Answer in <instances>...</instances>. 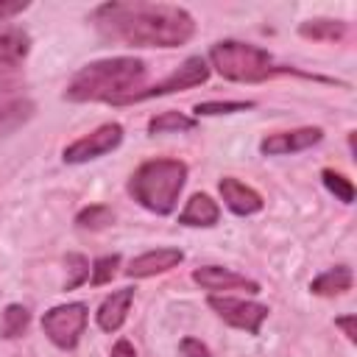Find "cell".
I'll return each mask as SVG.
<instances>
[{"label":"cell","instance_id":"7a4b0ae2","mask_svg":"<svg viewBox=\"0 0 357 357\" xmlns=\"http://www.w3.org/2000/svg\"><path fill=\"white\" fill-rule=\"evenodd\" d=\"M145 81V61L137 56H112L84 64L67 84L64 98L73 103L120 106Z\"/></svg>","mask_w":357,"mask_h":357},{"label":"cell","instance_id":"7c38bea8","mask_svg":"<svg viewBox=\"0 0 357 357\" xmlns=\"http://www.w3.org/2000/svg\"><path fill=\"white\" fill-rule=\"evenodd\" d=\"M192 282L201 284L204 290H248V293H259V284L243 273H234L229 268L220 265H204L192 271Z\"/></svg>","mask_w":357,"mask_h":357},{"label":"cell","instance_id":"d4e9b609","mask_svg":"<svg viewBox=\"0 0 357 357\" xmlns=\"http://www.w3.org/2000/svg\"><path fill=\"white\" fill-rule=\"evenodd\" d=\"M178 349H181V354H184V357H212V354H209V349H206L198 337H184Z\"/></svg>","mask_w":357,"mask_h":357},{"label":"cell","instance_id":"8fae6325","mask_svg":"<svg viewBox=\"0 0 357 357\" xmlns=\"http://www.w3.org/2000/svg\"><path fill=\"white\" fill-rule=\"evenodd\" d=\"M218 190H220L223 204H226L234 215H240V218L257 215V212L265 206L262 195H259L254 187H248V184H243L240 178H234V176H223L220 184H218Z\"/></svg>","mask_w":357,"mask_h":357},{"label":"cell","instance_id":"8992f818","mask_svg":"<svg viewBox=\"0 0 357 357\" xmlns=\"http://www.w3.org/2000/svg\"><path fill=\"white\" fill-rule=\"evenodd\" d=\"M86 304L81 301H70V304H59L53 310H47L42 315V329L47 335V340L64 351L75 349L84 329H86Z\"/></svg>","mask_w":357,"mask_h":357},{"label":"cell","instance_id":"4fadbf2b","mask_svg":"<svg viewBox=\"0 0 357 357\" xmlns=\"http://www.w3.org/2000/svg\"><path fill=\"white\" fill-rule=\"evenodd\" d=\"M184 259V254L178 248H153V251H145L139 257H134L126 268V273L131 279H148V276H156V273H165L170 268H176L178 262Z\"/></svg>","mask_w":357,"mask_h":357},{"label":"cell","instance_id":"d6986e66","mask_svg":"<svg viewBox=\"0 0 357 357\" xmlns=\"http://www.w3.org/2000/svg\"><path fill=\"white\" fill-rule=\"evenodd\" d=\"M28 324H31L28 307H22V304H8V307L3 310V318H0V332H3V337H20V335L28 329Z\"/></svg>","mask_w":357,"mask_h":357},{"label":"cell","instance_id":"3957f363","mask_svg":"<svg viewBox=\"0 0 357 357\" xmlns=\"http://www.w3.org/2000/svg\"><path fill=\"white\" fill-rule=\"evenodd\" d=\"M187 181V165L178 159H151L142 162L128 178V192L139 206L153 215H170Z\"/></svg>","mask_w":357,"mask_h":357},{"label":"cell","instance_id":"9c48e42d","mask_svg":"<svg viewBox=\"0 0 357 357\" xmlns=\"http://www.w3.org/2000/svg\"><path fill=\"white\" fill-rule=\"evenodd\" d=\"M206 304L215 310V315L220 321H226L234 329H243L248 335H257L262 321L268 318V307L257 304V301H245V298H231V296H209Z\"/></svg>","mask_w":357,"mask_h":357},{"label":"cell","instance_id":"ac0fdd59","mask_svg":"<svg viewBox=\"0 0 357 357\" xmlns=\"http://www.w3.org/2000/svg\"><path fill=\"white\" fill-rule=\"evenodd\" d=\"M195 128V117H187L181 112H162L148 120V134H167V131H190Z\"/></svg>","mask_w":357,"mask_h":357},{"label":"cell","instance_id":"5bb4252c","mask_svg":"<svg viewBox=\"0 0 357 357\" xmlns=\"http://www.w3.org/2000/svg\"><path fill=\"white\" fill-rule=\"evenodd\" d=\"M134 301V287H120L114 290L112 296H106L95 312L98 318V326L103 332H117L123 324H126V315H128V307Z\"/></svg>","mask_w":357,"mask_h":357},{"label":"cell","instance_id":"6da1fadb","mask_svg":"<svg viewBox=\"0 0 357 357\" xmlns=\"http://www.w3.org/2000/svg\"><path fill=\"white\" fill-rule=\"evenodd\" d=\"M98 31L131 47H181L195 33V20L173 3H103L92 14Z\"/></svg>","mask_w":357,"mask_h":357},{"label":"cell","instance_id":"ba28073f","mask_svg":"<svg viewBox=\"0 0 357 357\" xmlns=\"http://www.w3.org/2000/svg\"><path fill=\"white\" fill-rule=\"evenodd\" d=\"M120 142H123V126L120 123H103L95 131H89V134L78 137L75 142H70L61 151V159L67 165H84L89 159H98V156L114 151Z\"/></svg>","mask_w":357,"mask_h":357},{"label":"cell","instance_id":"7402d4cb","mask_svg":"<svg viewBox=\"0 0 357 357\" xmlns=\"http://www.w3.org/2000/svg\"><path fill=\"white\" fill-rule=\"evenodd\" d=\"M245 109H254V100H206V103H195V114L198 117L231 114V112H245Z\"/></svg>","mask_w":357,"mask_h":357},{"label":"cell","instance_id":"52a82bcc","mask_svg":"<svg viewBox=\"0 0 357 357\" xmlns=\"http://www.w3.org/2000/svg\"><path fill=\"white\" fill-rule=\"evenodd\" d=\"M206 78H209V64H206V59L190 56V59H187L178 70H173L165 81H159V84H153V86H148V89H137V92L128 95L120 106H126V103H139V100H151V98H162V95H173V92H184V89H192V86L206 84Z\"/></svg>","mask_w":357,"mask_h":357},{"label":"cell","instance_id":"4316f807","mask_svg":"<svg viewBox=\"0 0 357 357\" xmlns=\"http://www.w3.org/2000/svg\"><path fill=\"white\" fill-rule=\"evenodd\" d=\"M109 357H137V349L131 346V340L120 337V340L112 346V354H109Z\"/></svg>","mask_w":357,"mask_h":357},{"label":"cell","instance_id":"5b68a950","mask_svg":"<svg viewBox=\"0 0 357 357\" xmlns=\"http://www.w3.org/2000/svg\"><path fill=\"white\" fill-rule=\"evenodd\" d=\"M28 50L31 36L11 22H0V126L6 120H20V112L25 114L31 109L20 95Z\"/></svg>","mask_w":357,"mask_h":357},{"label":"cell","instance_id":"484cf974","mask_svg":"<svg viewBox=\"0 0 357 357\" xmlns=\"http://www.w3.org/2000/svg\"><path fill=\"white\" fill-rule=\"evenodd\" d=\"M28 6H31V3H25V0H14V3H6V0H0V22H8L11 17L22 14Z\"/></svg>","mask_w":357,"mask_h":357},{"label":"cell","instance_id":"44dd1931","mask_svg":"<svg viewBox=\"0 0 357 357\" xmlns=\"http://www.w3.org/2000/svg\"><path fill=\"white\" fill-rule=\"evenodd\" d=\"M321 181H324V187H326L337 201H343V204H351V201H354V184H351V178H346L343 173L326 167V170H321Z\"/></svg>","mask_w":357,"mask_h":357},{"label":"cell","instance_id":"83f0119b","mask_svg":"<svg viewBox=\"0 0 357 357\" xmlns=\"http://www.w3.org/2000/svg\"><path fill=\"white\" fill-rule=\"evenodd\" d=\"M335 326L343 329V335L349 337V343L357 340V332H354V315H343V318H335Z\"/></svg>","mask_w":357,"mask_h":357},{"label":"cell","instance_id":"2e32d148","mask_svg":"<svg viewBox=\"0 0 357 357\" xmlns=\"http://www.w3.org/2000/svg\"><path fill=\"white\" fill-rule=\"evenodd\" d=\"M351 282H354L351 268L349 265H335V268L324 271L321 276H315L310 282V290L315 296H340V293L351 290Z\"/></svg>","mask_w":357,"mask_h":357},{"label":"cell","instance_id":"cb8c5ba5","mask_svg":"<svg viewBox=\"0 0 357 357\" xmlns=\"http://www.w3.org/2000/svg\"><path fill=\"white\" fill-rule=\"evenodd\" d=\"M117 265H120V254H106V257L95 259L92 273H89L92 284H106V282H112L114 273H117Z\"/></svg>","mask_w":357,"mask_h":357},{"label":"cell","instance_id":"e0dca14e","mask_svg":"<svg viewBox=\"0 0 357 357\" xmlns=\"http://www.w3.org/2000/svg\"><path fill=\"white\" fill-rule=\"evenodd\" d=\"M298 33L312 42H337L346 36V22L329 20V17H315V20H304L298 25Z\"/></svg>","mask_w":357,"mask_h":357},{"label":"cell","instance_id":"603a6c76","mask_svg":"<svg viewBox=\"0 0 357 357\" xmlns=\"http://www.w3.org/2000/svg\"><path fill=\"white\" fill-rule=\"evenodd\" d=\"M67 268H70V273H73V276L64 282V290H73V287L84 284V282L89 279V273H92L89 259H86L84 254H67Z\"/></svg>","mask_w":357,"mask_h":357},{"label":"cell","instance_id":"ffe728a7","mask_svg":"<svg viewBox=\"0 0 357 357\" xmlns=\"http://www.w3.org/2000/svg\"><path fill=\"white\" fill-rule=\"evenodd\" d=\"M112 220H114V212H112L109 206H103V204L84 206V209L75 215V226H78V229H89V231L106 229Z\"/></svg>","mask_w":357,"mask_h":357},{"label":"cell","instance_id":"9a60e30c","mask_svg":"<svg viewBox=\"0 0 357 357\" xmlns=\"http://www.w3.org/2000/svg\"><path fill=\"white\" fill-rule=\"evenodd\" d=\"M218 218H220V206H218L206 192H195V195L187 201V206L181 209L178 223H181V226L209 229V226L218 223Z\"/></svg>","mask_w":357,"mask_h":357},{"label":"cell","instance_id":"277c9868","mask_svg":"<svg viewBox=\"0 0 357 357\" xmlns=\"http://www.w3.org/2000/svg\"><path fill=\"white\" fill-rule=\"evenodd\" d=\"M209 64L218 75L234 84H259L273 75L293 73V67L276 64L273 56L257 45L237 42V39H220L209 47Z\"/></svg>","mask_w":357,"mask_h":357},{"label":"cell","instance_id":"30bf717a","mask_svg":"<svg viewBox=\"0 0 357 357\" xmlns=\"http://www.w3.org/2000/svg\"><path fill=\"white\" fill-rule=\"evenodd\" d=\"M321 139H324V131L318 126H304V128H293V131H276V134H268L259 142V153H265V156H287V153L307 151V148L318 145Z\"/></svg>","mask_w":357,"mask_h":357}]
</instances>
